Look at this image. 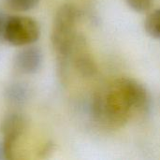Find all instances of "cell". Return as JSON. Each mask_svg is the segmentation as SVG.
Segmentation results:
<instances>
[{"label":"cell","instance_id":"8992f818","mask_svg":"<svg viewBox=\"0 0 160 160\" xmlns=\"http://www.w3.org/2000/svg\"><path fill=\"white\" fill-rule=\"evenodd\" d=\"M43 54L38 47H26L21 50L14 58L16 69L22 74H36L41 68Z\"/></svg>","mask_w":160,"mask_h":160},{"label":"cell","instance_id":"5b68a950","mask_svg":"<svg viewBox=\"0 0 160 160\" xmlns=\"http://www.w3.org/2000/svg\"><path fill=\"white\" fill-rule=\"evenodd\" d=\"M76 71L83 78H92L98 72V66L87 50L86 39L78 35L73 46L71 58Z\"/></svg>","mask_w":160,"mask_h":160},{"label":"cell","instance_id":"6da1fadb","mask_svg":"<svg viewBox=\"0 0 160 160\" xmlns=\"http://www.w3.org/2000/svg\"><path fill=\"white\" fill-rule=\"evenodd\" d=\"M150 98V92L139 81L120 78L94 95L91 113L101 127L119 128L132 115L142 113L148 107Z\"/></svg>","mask_w":160,"mask_h":160},{"label":"cell","instance_id":"7c38bea8","mask_svg":"<svg viewBox=\"0 0 160 160\" xmlns=\"http://www.w3.org/2000/svg\"><path fill=\"white\" fill-rule=\"evenodd\" d=\"M0 29H1V22H0Z\"/></svg>","mask_w":160,"mask_h":160},{"label":"cell","instance_id":"30bf717a","mask_svg":"<svg viewBox=\"0 0 160 160\" xmlns=\"http://www.w3.org/2000/svg\"><path fill=\"white\" fill-rule=\"evenodd\" d=\"M126 2L134 11L139 13H145L151 8L153 0H126Z\"/></svg>","mask_w":160,"mask_h":160},{"label":"cell","instance_id":"52a82bcc","mask_svg":"<svg viewBox=\"0 0 160 160\" xmlns=\"http://www.w3.org/2000/svg\"><path fill=\"white\" fill-rule=\"evenodd\" d=\"M5 96L6 99L11 104L22 105L28 99L29 90L24 84L21 82H15L6 88Z\"/></svg>","mask_w":160,"mask_h":160},{"label":"cell","instance_id":"8fae6325","mask_svg":"<svg viewBox=\"0 0 160 160\" xmlns=\"http://www.w3.org/2000/svg\"><path fill=\"white\" fill-rule=\"evenodd\" d=\"M0 159H7L6 158V154H5V150H4V146L3 143H0Z\"/></svg>","mask_w":160,"mask_h":160},{"label":"cell","instance_id":"3957f363","mask_svg":"<svg viewBox=\"0 0 160 160\" xmlns=\"http://www.w3.org/2000/svg\"><path fill=\"white\" fill-rule=\"evenodd\" d=\"M5 40L13 46H26L35 43L40 37L38 22L25 16H12L7 19L2 28Z\"/></svg>","mask_w":160,"mask_h":160},{"label":"cell","instance_id":"277c9868","mask_svg":"<svg viewBox=\"0 0 160 160\" xmlns=\"http://www.w3.org/2000/svg\"><path fill=\"white\" fill-rule=\"evenodd\" d=\"M26 128V119L20 112L8 113L1 122L0 130L4 140L2 142L6 158L12 159L14 155V146Z\"/></svg>","mask_w":160,"mask_h":160},{"label":"cell","instance_id":"ba28073f","mask_svg":"<svg viewBox=\"0 0 160 160\" xmlns=\"http://www.w3.org/2000/svg\"><path fill=\"white\" fill-rule=\"evenodd\" d=\"M144 29L153 38L160 39V8L150 12L144 21Z\"/></svg>","mask_w":160,"mask_h":160},{"label":"cell","instance_id":"9c48e42d","mask_svg":"<svg viewBox=\"0 0 160 160\" xmlns=\"http://www.w3.org/2000/svg\"><path fill=\"white\" fill-rule=\"evenodd\" d=\"M9 8L15 11H28L35 8L39 0H6Z\"/></svg>","mask_w":160,"mask_h":160},{"label":"cell","instance_id":"7a4b0ae2","mask_svg":"<svg viewBox=\"0 0 160 160\" xmlns=\"http://www.w3.org/2000/svg\"><path fill=\"white\" fill-rule=\"evenodd\" d=\"M79 18V9L69 3L60 6L54 15L51 39L57 55L58 73L62 82L68 79L71 53L78 36L76 25Z\"/></svg>","mask_w":160,"mask_h":160}]
</instances>
